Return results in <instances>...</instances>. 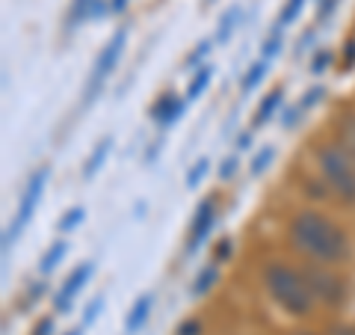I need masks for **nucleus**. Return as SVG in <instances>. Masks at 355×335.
I'll use <instances>...</instances> for the list:
<instances>
[{
	"label": "nucleus",
	"mask_w": 355,
	"mask_h": 335,
	"mask_svg": "<svg viewBox=\"0 0 355 335\" xmlns=\"http://www.w3.org/2000/svg\"><path fill=\"white\" fill-rule=\"evenodd\" d=\"M287 234H291V243L305 252L311 261L317 264H335L343 261L349 255V238L340 226H335L326 214L320 211H299L293 214L291 226H287Z\"/></svg>",
	"instance_id": "1"
},
{
	"label": "nucleus",
	"mask_w": 355,
	"mask_h": 335,
	"mask_svg": "<svg viewBox=\"0 0 355 335\" xmlns=\"http://www.w3.org/2000/svg\"><path fill=\"white\" fill-rule=\"evenodd\" d=\"M263 288L287 315H311L314 309V294L308 288L305 273H296L282 261H270L263 267Z\"/></svg>",
	"instance_id": "2"
},
{
	"label": "nucleus",
	"mask_w": 355,
	"mask_h": 335,
	"mask_svg": "<svg viewBox=\"0 0 355 335\" xmlns=\"http://www.w3.org/2000/svg\"><path fill=\"white\" fill-rule=\"evenodd\" d=\"M317 166L320 175L326 178V184L331 187L343 205H355V161L343 152L338 142H323L317 149Z\"/></svg>",
	"instance_id": "3"
},
{
	"label": "nucleus",
	"mask_w": 355,
	"mask_h": 335,
	"mask_svg": "<svg viewBox=\"0 0 355 335\" xmlns=\"http://www.w3.org/2000/svg\"><path fill=\"white\" fill-rule=\"evenodd\" d=\"M48 175H51L48 166H42V170L33 172L30 184L24 190V196H21V205H18V214L12 220V226H9L6 234H3V255H9V250H12L15 240L21 238V231L30 226V220H33V214H36V208L42 202V193H44V184H48Z\"/></svg>",
	"instance_id": "4"
},
{
	"label": "nucleus",
	"mask_w": 355,
	"mask_h": 335,
	"mask_svg": "<svg viewBox=\"0 0 355 335\" xmlns=\"http://www.w3.org/2000/svg\"><path fill=\"white\" fill-rule=\"evenodd\" d=\"M125 42H128V30H125V27H119V30L113 33V39H110V42L104 44L101 57L95 60V65H92V74H89L86 92H83V107L92 104L95 98H98V92H101V89H104V83H107L110 72L116 69V63H119V57H121V51H125Z\"/></svg>",
	"instance_id": "5"
},
{
	"label": "nucleus",
	"mask_w": 355,
	"mask_h": 335,
	"mask_svg": "<svg viewBox=\"0 0 355 335\" xmlns=\"http://www.w3.org/2000/svg\"><path fill=\"white\" fill-rule=\"evenodd\" d=\"M305 279H308V288H311V294H314V300H320V303H326V306H338L343 297H347V288H343L340 279L326 270L323 264L320 267H305Z\"/></svg>",
	"instance_id": "6"
},
{
	"label": "nucleus",
	"mask_w": 355,
	"mask_h": 335,
	"mask_svg": "<svg viewBox=\"0 0 355 335\" xmlns=\"http://www.w3.org/2000/svg\"><path fill=\"white\" fill-rule=\"evenodd\" d=\"M216 222V199L207 196L202 205L196 208V217H193V226H190V238H187V252H196L198 247L205 243V238L210 234Z\"/></svg>",
	"instance_id": "7"
},
{
	"label": "nucleus",
	"mask_w": 355,
	"mask_h": 335,
	"mask_svg": "<svg viewBox=\"0 0 355 335\" xmlns=\"http://www.w3.org/2000/svg\"><path fill=\"white\" fill-rule=\"evenodd\" d=\"M92 270H95V267L86 261V264H80V267H77V270H74V273H71V276L62 282V288H60L57 300H53V306H57L60 315H65V311L71 309V300H74L77 294H80V288L89 282V276H92Z\"/></svg>",
	"instance_id": "8"
},
{
	"label": "nucleus",
	"mask_w": 355,
	"mask_h": 335,
	"mask_svg": "<svg viewBox=\"0 0 355 335\" xmlns=\"http://www.w3.org/2000/svg\"><path fill=\"white\" fill-rule=\"evenodd\" d=\"M181 113H184V101H181L178 95H172V92H166L160 101L151 107V119L157 122L160 128H169L172 122L181 119Z\"/></svg>",
	"instance_id": "9"
},
{
	"label": "nucleus",
	"mask_w": 355,
	"mask_h": 335,
	"mask_svg": "<svg viewBox=\"0 0 355 335\" xmlns=\"http://www.w3.org/2000/svg\"><path fill=\"white\" fill-rule=\"evenodd\" d=\"M151 311H154V294H142L137 303H133V309L128 311V318H125V332H128V335H137L142 327H146V320L151 318Z\"/></svg>",
	"instance_id": "10"
},
{
	"label": "nucleus",
	"mask_w": 355,
	"mask_h": 335,
	"mask_svg": "<svg viewBox=\"0 0 355 335\" xmlns=\"http://www.w3.org/2000/svg\"><path fill=\"white\" fill-rule=\"evenodd\" d=\"M282 98H284V89H282V86H279V89H272V92L263 98V101H261V107H258V113H254L252 131H254V128H263L266 122L272 119V113H275V110L282 107Z\"/></svg>",
	"instance_id": "11"
},
{
	"label": "nucleus",
	"mask_w": 355,
	"mask_h": 335,
	"mask_svg": "<svg viewBox=\"0 0 355 335\" xmlns=\"http://www.w3.org/2000/svg\"><path fill=\"white\" fill-rule=\"evenodd\" d=\"M338 146L355 161V113L340 116V125H338Z\"/></svg>",
	"instance_id": "12"
},
{
	"label": "nucleus",
	"mask_w": 355,
	"mask_h": 335,
	"mask_svg": "<svg viewBox=\"0 0 355 335\" xmlns=\"http://www.w3.org/2000/svg\"><path fill=\"white\" fill-rule=\"evenodd\" d=\"M216 276H219V264H216V261L205 264L202 270H198V276L193 279V297H202V294H207L210 288H214Z\"/></svg>",
	"instance_id": "13"
},
{
	"label": "nucleus",
	"mask_w": 355,
	"mask_h": 335,
	"mask_svg": "<svg viewBox=\"0 0 355 335\" xmlns=\"http://www.w3.org/2000/svg\"><path fill=\"white\" fill-rule=\"evenodd\" d=\"M65 252H69V240H57L53 247L42 255V261H39V270H42V276H48V273H53L57 270V264L65 259Z\"/></svg>",
	"instance_id": "14"
},
{
	"label": "nucleus",
	"mask_w": 355,
	"mask_h": 335,
	"mask_svg": "<svg viewBox=\"0 0 355 335\" xmlns=\"http://www.w3.org/2000/svg\"><path fill=\"white\" fill-rule=\"evenodd\" d=\"M110 146H113V140H101V142H98V146H95V152L92 154H89V161H86V166H83V178H95V172L98 170H101V163L107 161V154H110Z\"/></svg>",
	"instance_id": "15"
},
{
	"label": "nucleus",
	"mask_w": 355,
	"mask_h": 335,
	"mask_svg": "<svg viewBox=\"0 0 355 335\" xmlns=\"http://www.w3.org/2000/svg\"><path fill=\"white\" fill-rule=\"evenodd\" d=\"M266 69H270V65H266V60L252 63L249 69H246V74H243V81H240V89H243V92H252V89H254V86H258V83L263 81Z\"/></svg>",
	"instance_id": "16"
},
{
	"label": "nucleus",
	"mask_w": 355,
	"mask_h": 335,
	"mask_svg": "<svg viewBox=\"0 0 355 335\" xmlns=\"http://www.w3.org/2000/svg\"><path fill=\"white\" fill-rule=\"evenodd\" d=\"M282 33H284V27H282V24H275V30L263 39V44H261V57H263L266 63L279 57V51H282Z\"/></svg>",
	"instance_id": "17"
},
{
	"label": "nucleus",
	"mask_w": 355,
	"mask_h": 335,
	"mask_svg": "<svg viewBox=\"0 0 355 335\" xmlns=\"http://www.w3.org/2000/svg\"><path fill=\"white\" fill-rule=\"evenodd\" d=\"M237 18H240V6L234 3V6H231L225 15L219 18V27H216V39H219V42H228V39H231V33H234Z\"/></svg>",
	"instance_id": "18"
},
{
	"label": "nucleus",
	"mask_w": 355,
	"mask_h": 335,
	"mask_svg": "<svg viewBox=\"0 0 355 335\" xmlns=\"http://www.w3.org/2000/svg\"><path fill=\"white\" fill-rule=\"evenodd\" d=\"M92 6H95V0H71L69 21H65V24H69V27H77L80 21H86L89 15H92Z\"/></svg>",
	"instance_id": "19"
},
{
	"label": "nucleus",
	"mask_w": 355,
	"mask_h": 335,
	"mask_svg": "<svg viewBox=\"0 0 355 335\" xmlns=\"http://www.w3.org/2000/svg\"><path fill=\"white\" fill-rule=\"evenodd\" d=\"M210 74H214V69H207V65H205V69H198V72H196V77L190 81V89H187V101H196V98L205 92L207 83H210Z\"/></svg>",
	"instance_id": "20"
},
{
	"label": "nucleus",
	"mask_w": 355,
	"mask_h": 335,
	"mask_svg": "<svg viewBox=\"0 0 355 335\" xmlns=\"http://www.w3.org/2000/svg\"><path fill=\"white\" fill-rule=\"evenodd\" d=\"M275 161V149L272 146H266V149H261L258 154L252 158V166H249V175L252 178H258V175H263L266 172V166H270Z\"/></svg>",
	"instance_id": "21"
},
{
	"label": "nucleus",
	"mask_w": 355,
	"mask_h": 335,
	"mask_svg": "<svg viewBox=\"0 0 355 335\" xmlns=\"http://www.w3.org/2000/svg\"><path fill=\"white\" fill-rule=\"evenodd\" d=\"M83 217H86V211H83V208H69V211H65V217L57 222V229H60L62 234H65V231H71L74 226H80Z\"/></svg>",
	"instance_id": "22"
},
{
	"label": "nucleus",
	"mask_w": 355,
	"mask_h": 335,
	"mask_svg": "<svg viewBox=\"0 0 355 335\" xmlns=\"http://www.w3.org/2000/svg\"><path fill=\"white\" fill-rule=\"evenodd\" d=\"M207 170H210V163H207L205 158H202V161H196V163H193V170L187 172V187L196 190L198 184H202V178L207 175Z\"/></svg>",
	"instance_id": "23"
},
{
	"label": "nucleus",
	"mask_w": 355,
	"mask_h": 335,
	"mask_svg": "<svg viewBox=\"0 0 355 335\" xmlns=\"http://www.w3.org/2000/svg\"><path fill=\"white\" fill-rule=\"evenodd\" d=\"M302 6H305V0H287V6L282 9V18H279V24L287 27V24H293L296 15L302 13Z\"/></svg>",
	"instance_id": "24"
},
{
	"label": "nucleus",
	"mask_w": 355,
	"mask_h": 335,
	"mask_svg": "<svg viewBox=\"0 0 355 335\" xmlns=\"http://www.w3.org/2000/svg\"><path fill=\"white\" fill-rule=\"evenodd\" d=\"M329 65H331V51H326V48L317 51L314 60H311V74H326Z\"/></svg>",
	"instance_id": "25"
},
{
	"label": "nucleus",
	"mask_w": 355,
	"mask_h": 335,
	"mask_svg": "<svg viewBox=\"0 0 355 335\" xmlns=\"http://www.w3.org/2000/svg\"><path fill=\"white\" fill-rule=\"evenodd\" d=\"M101 306H104V294H101V297H95L92 303L86 306V315H83V323H80V327H86V329L92 327V323L98 320V315H101Z\"/></svg>",
	"instance_id": "26"
},
{
	"label": "nucleus",
	"mask_w": 355,
	"mask_h": 335,
	"mask_svg": "<svg viewBox=\"0 0 355 335\" xmlns=\"http://www.w3.org/2000/svg\"><path fill=\"white\" fill-rule=\"evenodd\" d=\"M302 113H305L302 104L287 107V110H284V116H282V128H284V131H291L293 125H299V119H302Z\"/></svg>",
	"instance_id": "27"
},
{
	"label": "nucleus",
	"mask_w": 355,
	"mask_h": 335,
	"mask_svg": "<svg viewBox=\"0 0 355 335\" xmlns=\"http://www.w3.org/2000/svg\"><path fill=\"white\" fill-rule=\"evenodd\" d=\"M323 95H326V89H323V86H311L308 92L302 95V101H299V104H302V110L308 113V110L314 107V104H317V101H320V98H323Z\"/></svg>",
	"instance_id": "28"
},
{
	"label": "nucleus",
	"mask_w": 355,
	"mask_h": 335,
	"mask_svg": "<svg viewBox=\"0 0 355 335\" xmlns=\"http://www.w3.org/2000/svg\"><path fill=\"white\" fill-rule=\"evenodd\" d=\"M205 332V323L198 320V318H190V320H184L181 327L175 329V335H202Z\"/></svg>",
	"instance_id": "29"
},
{
	"label": "nucleus",
	"mask_w": 355,
	"mask_h": 335,
	"mask_svg": "<svg viewBox=\"0 0 355 335\" xmlns=\"http://www.w3.org/2000/svg\"><path fill=\"white\" fill-rule=\"evenodd\" d=\"M207 54H210V42L205 39L202 44H196V51L190 54V57H187V65H196V63H202V60L207 57Z\"/></svg>",
	"instance_id": "30"
},
{
	"label": "nucleus",
	"mask_w": 355,
	"mask_h": 335,
	"mask_svg": "<svg viewBox=\"0 0 355 335\" xmlns=\"http://www.w3.org/2000/svg\"><path fill=\"white\" fill-rule=\"evenodd\" d=\"M234 172H237V158H234V154H231V158L222 161V166H219V178H222V181H225V178H231Z\"/></svg>",
	"instance_id": "31"
},
{
	"label": "nucleus",
	"mask_w": 355,
	"mask_h": 335,
	"mask_svg": "<svg viewBox=\"0 0 355 335\" xmlns=\"http://www.w3.org/2000/svg\"><path fill=\"white\" fill-rule=\"evenodd\" d=\"M228 255H231V240H228V238H222V240L216 243V252H214V261L219 264L222 259H228Z\"/></svg>",
	"instance_id": "32"
},
{
	"label": "nucleus",
	"mask_w": 355,
	"mask_h": 335,
	"mask_svg": "<svg viewBox=\"0 0 355 335\" xmlns=\"http://www.w3.org/2000/svg\"><path fill=\"white\" fill-rule=\"evenodd\" d=\"M252 142H254V131H243L240 137H237V152H246Z\"/></svg>",
	"instance_id": "33"
},
{
	"label": "nucleus",
	"mask_w": 355,
	"mask_h": 335,
	"mask_svg": "<svg viewBox=\"0 0 355 335\" xmlns=\"http://www.w3.org/2000/svg\"><path fill=\"white\" fill-rule=\"evenodd\" d=\"M51 332H53V318H42L33 335H51Z\"/></svg>",
	"instance_id": "34"
},
{
	"label": "nucleus",
	"mask_w": 355,
	"mask_h": 335,
	"mask_svg": "<svg viewBox=\"0 0 355 335\" xmlns=\"http://www.w3.org/2000/svg\"><path fill=\"white\" fill-rule=\"evenodd\" d=\"M125 6H128V0H110V13L113 15H121L125 13Z\"/></svg>",
	"instance_id": "35"
},
{
	"label": "nucleus",
	"mask_w": 355,
	"mask_h": 335,
	"mask_svg": "<svg viewBox=\"0 0 355 335\" xmlns=\"http://www.w3.org/2000/svg\"><path fill=\"white\" fill-rule=\"evenodd\" d=\"M157 154H160V142H151V149L146 152V166H148L154 158H157Z\"/></svg>",
	"instance_id": "36"
},
{
	"label": "nucleus",
	"mask_w": 355,
	"mask_h": 335,
	"mask_svg": "<svg viewBox=\"0 0 355 335\" xmlns=\"http://www.w3.org/2000/svg\"><path fill=\"white\" fill-rule=\"evenodd\" d=\"M83 332H86V327H74L71 332H65V335H83Z\"/></svg>",
	"instance_id": "37"
},
{
	"label": "nucleus",
	"mask_w": 355,
	"mask_h": 335,
	"mask_svg": "<svg viewBox=\"0 0 355 335\" xmlns=\"http://www.w3.org/2000/svg\"><path fill=\"white\" fill-rule=\"evenodd\" d=\"M299 335H311V332H299Z\"/></svg>",
	"instance_id": "38"
},
{
	"label": "nucleus",
	"mask_w": 355,
	"mask_h": 335,
	"mask_svg": "<svg viewBox=\"0 0 355 335\" xmlns=\"http://www.w3.org/2000/svg\"><path fill=\"white\" fill-rule=\"evenodd\" d=\"M207 3H214V0H207Z\"/></svg>",
	"instance_id": "39"
}]
</instances>
